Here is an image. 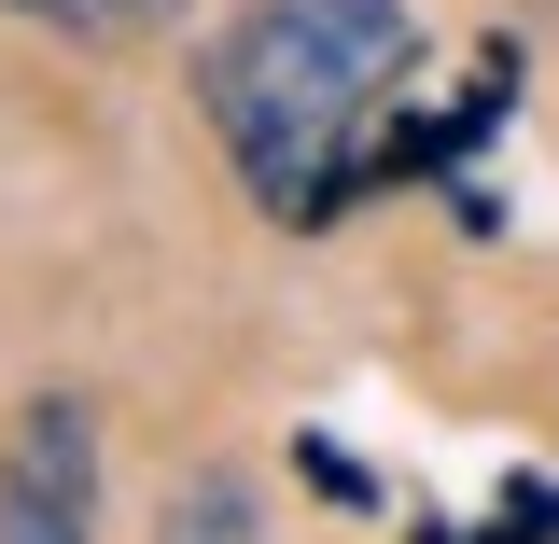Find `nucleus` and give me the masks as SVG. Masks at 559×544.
<instances>
[{"label": "nucleus", "mask_w": 559, "mask_h": 544, "mask_svg": "<svg viewBox=\"0 0 559 544\" xmlns=\"http://www.w3.org/2000/svg\"><path fill=\"white\" fill-rule=\"evenodd\" d=\"M98 503L84 488H43V475H0V544H84Z\"/></svg>", "instance_id": "4"}, {"label": "nucleus", "mask_w": 559, "mask_h": 544, "mask_svg": "<svg viewBox=\"0 0 559 544\" xmlns=\"http://www.w3.org/2000/svg\"><path fill=\"white\" fill-rule=\"evenodd\" d=\"M14 14H57V28H84V43H98V28H127V0H14Z\"/></svg>", "instance_id": "5"}, {"label": "nucleus", "mask_w": 559, "mask_h": 544, "mask_svg": "<svg viewBox=\"0 0 559 544\" xmlns=\"http://www.w3.org/2000/svg\"><path fill=\"white\" fill-rule=\"evenodd\" d=\"M280 14H294L349 84H392V70L419 57V14H406V0H280Z\"/></svg>", "instance_id": "2"}, {"label": "nucleus", "mask_w": 559, "mask_h": 544, "mask_svg": "<svg viewBox=\"0 0 559 544\" xmlns=\"http://www.w3.org/2000/svg\"><path fill=\"white\" fill-rule=\"evenodd\" d=\"M197 84H210V126L238 140V168H252V196H266L280 223H336V140H349V112H364L378 84H349L280 0L210 43Z\"/></svg>", "instance_id": "1"}, {"label": "nucleus", "mask_w": 559, "mask_h": 544, "mask_svg": "<svg viewBox=\"0 0 559 544\" xmlns=\"http://www.w3.org/2000/svg\"><path fill=\"white\" fill-rule=\"evenodd\" d=\"M154 544H266V488L238 461H197V475L154 488Z\"/></svg>", "instance_id": "3"}, {"label": "nucleus", "mask_w": 559, "mask_h": 544, "mask_svg": "<svg viewBox=\"0 0 559 544\" xmlns=\"http://www.w3.org/2000/svg\"><path fill=\"white\" fill-rule=\"evenodd\" d=\"M140 14H182V0H127V28H140Z\"/></svg>", "instance_id": "6"}]
</instances>
